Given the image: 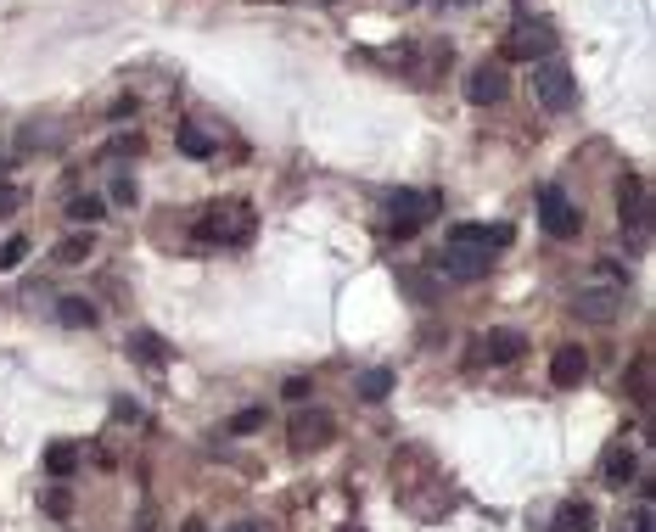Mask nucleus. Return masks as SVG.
<instances>
[{
  "instance_id": "14",
  "label": "nucleus",
  "mask_w": 656,
  "mask_h": 532,
  "mask_svg": "<svg viewBox=\"0 0 656 532\" xmlns=\"http://www.w3.org/2000/svg\"><path fill=\"white\" fill-rule=\"evenodd\" d=\"M584 376H589V353H584V348H561L556 359H550V381H556L561 392H567V387H584Z\"/></svg>"
},
{
  "instance_id": "5",
  "label": "nucleus",
  "mask_w": 656,
  "mask_h": 532,
  "mask_svg": "<svg viewBox=\"0 0 656 532\" xmlns=\"http://www.w3.org/2000/svg\"><path fill=\"white\" fill-rule=\"evenodd\" d=\"M539 224H544L556 241H567V236H578L584 213L572 208V196L561 191V185H544V191H539Z\"/></svg>"
},
{
  "instance_id": "23",
  "label": "nucleus",
  "mask_w": 656,
  "mask_h": 532,
  "mask_svg": "<svg viewBox=\"0 0 656 532\" xmlns=\"http://www.w3.org/2000/svg\"><path fill=\"white\" fill-rule=\"evenodd\" d=\"M90 252H96V236H68V241H57L51 258H57V264H85Z\"/></svg>"
},
{
  "instance_id": "12",
  "label": "nucleus",
  "mask_w": 656,
  "mask_h": 532,
  "mask_svg": "<svg viewBox=\"0 0 656 532\" xmlns=\"http://www.w3.org/2000/svg\"><path fill=\"white\" fill-rule=\"evenodd\" d=\"M449 241H471V247H488V252H500L516 241L511 224H449Z\"/></svg>"
},
{
  "instance_id": "22",
  "label": "nucleus",
  "mask_w": 656,
  "mask_h": 532,
  "mask_svg": "<svg viewBox=\"0 0 656 532\" xmlns=\"http://www.w3.org/2000/svg\"><path fill=\"white\" fill-rule=\"evenodd\" d=\"M101 213H107V202H101L96 191H79V196L68 202V219H73V224H96Z\"/></svg>"
},
{
  "instance_id": "13",
  "label": "nucleus",
  "mask_w": 656,
  "mask_h": 532,
  "mask_svg": "<svg viewBox=\"0 0 656 532\" xmlns=\"http://www.w3.org/2000/svg\"><path fill=\"white\" fill-rule=\"evenodd\" d=\"M600 476H606L612 488H628V482L640 476V454H634L628 443H612L606 448V460H600Z\"/></svg>"
},
{
  "instance_id": "35",
  "label": "nucleus",
  "mask_w": 656,
  "mask_h": 532,
  "mask_svg": "<svg viewBox=\"0 0 656 532\" xmlns=\"http://www.w3.org/2000/svg\"><path fill=\"white\" fill-rule=\"evenodd\" d=\"M180 532H208V527H202V521H197V516H191V521H186V527H180Z\"/></svg>"
},
{
  "instance_id": "6",
  "label": "nucleus",
  "mask_w": 656,
  "mask_h": 532,
  "mask_svg": "<svg viewBox=\"0 0 656 532\" xmlns=\"http://www.w3.org/2000/svg\"><path fill=\"white\" fill-rule=\"evenodd\" d=\"M438 269L449 280H483L488 269H494V252L488 247H471V241H449L443 247V258H438Z\"/></svg>"
},
{
  "instance_id": "15",
  "label": "nucleus",
  "mask_w": 656,
  "mask_h": 532,
  "mask_svg": "<svg viewBox=\"0 0 656 532\" xmlns=\"http://www.w3.org/2000/svg\"><path fill=\"white\" fill-rule=\"evenodd\" d=\"M550 532H595V510H589L584 499H567L556 516H550Z\"/></svg>"
},
{
  "instance_id": "19",
  "label": "nucleus",
  "mask_w": 656,
  "mask_h": 532,
  "mask_svg": "<svg viewBox=\"0 0 656 532\" xmlns=\"http://www.w3.org/2000/svg\"><path fill=\"white\" fill-rule=\"evenodd\" d=\"M387 392H393V370H387V364H376V370L359 376V398H365V404H382Z\"/></svg>"
},
{
  "instance_id": "9",
  "label": "nucleus",
  "mask_w": 656,
  "mask_h": 532,
  "mask_svg": "<svg viewBox=\"0 0 656 532\" xmlns=\"http://www.w3.org/2000/svg\"><path fill=\"white\" fill-rule=\"evenodd\" d=\"M505 96H511V79H505L500 62H477V68L466 73V101L471 107H500Z\"/></svg>"
},
{
  "instance_id": "26",
  "label": "nucleus",
  "mask_w": 656,
  "mask_h": 532,
  "mask_svg": "<svg viewBox=\"0 0 656 532\" xmlns=\"http://www.w3.org/2000/svg\"><path fill=\"white\" fill-rule=\"evenodd\" d=\"M23 258H29V236H12L6 247H0V269H17Z\"/></svg>"
},
{
  "instance_id": "36",
  "label": "nucleus",
  "mask_w": 656,
  "mask_h": 532,
  "mask_svg": "<svg viewBox=\"0 0 656 532\" xmlns=\"http://www.w3.org/2000/svg\"><path fill=\"white\" fill-rule=\"evenodd\" d=\"M141 532H146V527H141Z\"/></svg>"
},
{
  "instance_id": "3",
  "label": "nucleus",
  "mask_w": 656,
  "mask_h": 532,
  "mask_svg": "<svg viewBox=\"0 0 656 532\" xmlns=\"http://www.w3.org/2000/svg\"><path fill=\"white\" fill-rule=\"evenodd\" d=\"M550 51H556V28L539 23V17H522L505 34V62H544Z\"/></svg>"
},
{
  "instance_id": "11",
  "label": "nucleus",
  "mask_w": 656,
  "mask_h": 532,
  "mask_svg": "<svg viewBox=\"0 0 656 532\" xmlns=\"http://www.w3.org/2000/svg\"><path fill=\"white\" fill-rule=\"evenodd\" d=\"M477 348H483V364H516V359H528V336L500 325V331H488Z\"/></svg>"
},
{
  "instance_id": "30",
  "label": "nucleus",
  "mask_w": 656,
  "mask_h": 532,
  "mask_svg": "<svg viewBox=\"0 0 656 532\" xmlns=\"http://www.w3.org/2000/svg\"><path fill=\"white\" fill-rule=\"evenodd\" d=\"M113 420H135V426H141V404H135V398H113Z\"/></svg>"
},
{
  "instance_id": "31",
  "label": "nucleus",
  "mask_w": 656,
  "mask_h": 532,
  "mask_svg": "<svg viewBox=\"0 0 656 532\" xmlns=\"http://www.w3.org/2000/svg\"><path fill=\"white\" fill-rule=\"evenodd\" d=\"M17 208H23V191H17V185H0V219L17 213Z\"/></svg>"
},
{
  "instance_id": "21",
  "label": "nucleus",
  "mask_w": 656,
  "mask_h": 532,
  "mask_svg": "<svg viewBox=\"0 0 656 532\" xmlns=\"http://www.w3.org/2000/svg\"><path fill=\"white\" fill-rule=\"evenodd\" d=\"M399 286H404V297H415L421 308H432V303H438V280L415 275V269H404V275H399Z\"/></svg>"
},
{
  "instance_id": "10",
  "label": "nucleus",
  "mask_w": 656,
  "mask_h": 532,
  "mask_svg": "<svg viewBox=\"0 0 656 532\" xmlns=\"http://www.w3.org/2000/svg\"><path fill=\"white\" fill-rule=\"evenodd\" d=\"M331 432H337V420H331V415H320V409H303V415L292 420V432H286V443L298 448V454H309V448H320Z\"/></svg>"
},
{
  "instance_id": "34",
  "label": "nucleus",
  "mask_w": 656,
  "mask_h": 532,
  "mask_svg": "<svg viewBox=\"0 0 656 532\" xmlns=\"http://www.w3.org/2000/svg\"><path fill=\"white\" fill-rule=\"evenodd\" d=\"M230 532H270V521H236Z\"/></svg>"
},
{
  "instance_id": "2",
  "label": "nucleus",
  "mask_w": 656,
  "mask_h": 532,
  "mask_svg": "<svg viewBox=\"0 0 656 532\" xmlns=\"http://www.w3.org/2000/svg\"><path fill=\"white\" fill-rule=\"evenodd\" d=\"M438 219V196L432 191H387V236H415L421 224Z\"/></svg>"
},
{
  "instance_id": "16",
  "label": "nucleus",
  "mask_w": 656,
  "mask_h": 532,
  "mask_svg": "<svg viewBox=\"0 0 656 532\" xmlns=\"http://www.w3.org/2000/svg\"><path fill=\"white\" fill-rule=\"evenodd\" d=\"M57 320L73 325V331H96L101 314H96V303H90V297H62V303H57Z\"/></svg>"
},
{
  "instance_id": "18",
  "label": "nucleus",
  "mask_w": 656,
  "mask_h": 532,
  "mask_svg": "<svg viewBox=\"0 0 656 532\" xmlns=\"http://www.w3.org/2000/svg\"><path fill=\"white\" fill-rule=\"evenodd\" d=\"M129 353H135L141 364H169V359H174L169 342H163V336H152V331H129Z\"/></svg>"
},
{
  "instance_id": "25",
  "label": "nucleus",
  "mask_w": 656,
  "mask_h": 532,
  "mask_svg": "<svg viewBox=\"0 0 656 532\" xmlns=\"http://www.w3.org/2000/svg\"><path fill=\"white\" fill-rule=\"evenodd\" d=\"M264 420H270V409H264V404H253V409H236V415H230V432H236V437H247V432H258Z\"/></svg>"
},
{
  "instance_id": "27",
  "label": "nucleus",
  "mask_w": 656,
  "mask_h": 532,
  "mask_svg": "<svg viewBox=\"0 0 656 532\" xmlns=\"http://www.w3.org/2000/svg\"><path fill=\"white\" fill-rule=\"evenodd\" d=\"M141 146H146L141 135H113L107 140V157H141Z\"/></svg>"
},
{
  "instance_id": "7",
  "label": "nucleus",
  "mask_w": 656,
  "mask_h": 532,
  "mask_svg": "<svg viewBox=\"0 0 656 532\" xmlns=\"http://www.w3.org/2000/svg\"><path fill=\"white\" fill-rule=\"evenodd\" d=\"M623 286H584V292L572 297V314L578 320H589V325H612L617 314H623Z\"/></svg>"
},
{
  "instance_id": "8",
  "label": "nucleus",
  "mask_w": 656,
  "mask_h": 532,
  "mask_svg": "<svg viewBox=\"0 0 656 532\" xmlns=\"http://www.w3.org/2000/svg\"><path fill=\"white\" fill-rule=\"evenodd\" d=\"M617 219H623V230H634V241H645V230H651V191H645L640 174H628L623 191H617Z\"/></svg>"
},
{
  "instance_id": "28",
  "label": "nucleus",
  "mask_w": 656,
  "mask_h": 532,
  "mask_svg": "<svg viewBox=\"0 0 656 532\" xmlns=\"http://www.w3.org/2000/svg\"><path fill=\"white\" fill-rule=\"evenodd\" d=\"M107 196H113L118 208H135V180H129V174H113V185H107Z\"/></svg>"
},
{
  "instance_id": "32",
  "label": "nucleus",
  "mask_w": 656,
  "mask_h": 532,
  "mask_svg": "<svg viewBox=\"0 0 656 532\" xmlns=\"http://www.w3.org/2000/svg\"><path fill=\"white\" fill-rule=\"evenodd\" d=\"M281 398H286V404H298V398H309V381H303V376H292V381L281 387Z\"/></svg>"
},
{
  "instance_id": "24",
  "label": "nucleus",
  "mask_w": 656,
  "mask_h": 532,
  "mask_svg": "<svg viewBox=\"0 0 656 532\" xmlns=\"http://www.w3.org/2000/svg\"><path fill=\"white\" fill-rule=\"evenodd\" d=\"M174 146H180V152H186V157H197V163H202V157H214V140H208V135H202V129H180V135H174Z\"/></svg>"
},
{
  "instance_id": "33",
  "label": "nucleus",
  "mask_w": 656,
  "mask_h": 532,
  "mask_svg": "<svg viewBox=\"0 0 656 532\" xmlns=\"http://www.w3.org/2000/svg\"><path fill=\"white\" fill-rule=\"evenodd\" d=\"M623 532H651V510H640L634 521H623Z\"/></svg>"
},
{
  "instance_id": "20",
  "label": "nucleus",
  "mask_w": 656,
  "mask_h": 532,
  "mask_svg": "<svg viewBox=\"0 0 656 532\" xmlns=\"http://www.w3.org/2000/svg\"><path fill=\"white\" fill-rule=\"evenodd\" d=\"M45 471L57 476V482H62V476H73V471H79V448H73V443H51V448H45Z\"/></svg>"
},
{
  "instance_id": "1",
  "label": "nucleus",
  "mask_w": 656,
  "mask_h": 532,
  "mask_svg": "<svg viewBox=\"0 0 656 532\" xmlns=\"http://www.w3.org/2000/svg\"><path fill=\"white\" fill-rule=\"evenodd\" d=\"M247 236H253V208L247 202H214V208H202L197 241L219 247V241H247Z\"/></svg>"
},
{
  "instance_id": "17",
  "label": "nucleus",
  "mask_w": 656,
  "mask_h": 532,
  "mask_svg": "<svg viewBox=\"0 0 656 532\" xmlns=\"http://www.w3.org/2000/svg\"><path fill=\"white\" fill-rule=\"evenodd\" d=\"M623 387H628V398H634L640 409H651V353H640V359L628 364Z\"/></svg>"
},
{
  "instance_id": "4",
  "label": "nucleus",
  "mask_w": 656,
  "mask_h": 532,
  "mask_svg": "<svg viewBox=\"0 0 656 532\" xmlns=\"http://www.w3.org/2000/svg\"><path fill=\"white\" fill-rule=\"evenodd\" d=\"M528 90H533V101H539L544 112H567L572 101H578V90H572V73L561 68V62H533Z\"/></svg>"
},
{
  "instance_id": "29",
  "label": "nucleus",
  "mask_w": 656,
  "mask_h": 532,
  "mask_svg": "<svg viewBox=\"0 0 656 532\" xmlns=\"http://www.w3.org/2000/svg\"><path fill=\"white\" fill-rule=\"evenodd\" d=\"M40 504H45V510H51V516H68V510H73V499H68V493H62V488H51V493H40Z\"/></svg>"
}]
</instances>
